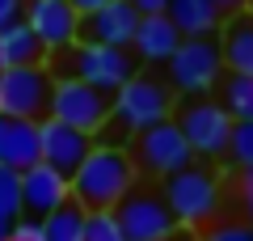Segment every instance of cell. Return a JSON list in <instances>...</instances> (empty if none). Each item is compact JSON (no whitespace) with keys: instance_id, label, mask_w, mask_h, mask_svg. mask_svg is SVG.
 Returning <instances> with one entry per match:
<instances>
[{"instance_id":"cell-1","label":"cell","mask_w":253,"mask_h":241,"mask_svg":"<svg viewBox=\"0 0 253 241\" xmlns=\"http://www.w3.org/2000/svg\"><path fill=\"white\" fill-rule=\"evenodd\" d=\"M68 182H72V203L81 212H114L123 195L135 186V165H131L126 148L93 144V152L81 161V170Z\"/></svg>"},{"instance_id":"cell-2","label":"cell","mask_w":253,"mask_h":241,"mask_svg":"<svg viewBox=\"0 0 253 241\" xmlns=\"http://www.w3.org/2000/svg\"><path fill=\"white\" fill-rule=\"evenodd\" d=\"M169 102L173 98H169V85H165V80L131 76L123 89L114 93V106H110V119H106L110 135H97L101 148H123V140L131 144L139 131L165 123V119H169ZM106 127H101V131H106Z\"/></svg>"},{"instance_id":"cell-3","label":"cell","mask_w":253,"mask_h":241,"mask_svg":"<svg viewBox=\"0 0 253 241\" xmlns=\"http://www.w3.org/2000/svg\"><path fill=\"white\" fill-rule=\"evenodd\" d=\"M161 199L165 207L173 212V220H177V229L186 224V229H199V224H211L219 212V178L207 170V165H190V170L173 174V178L161 182Z\"/></svg>"},{"instance_id":"cell-4","label":"cell","mask_w":253,"mask_h":241,"mask_svg":"<svg viewBox=\"0 0 253 241\" xmlns=\"http://www.w3.org/2000/svg\"><path fill=\"white\" fill-rule=\"evenodd\" d=\"M126 157H131L135 174L144 170V174H152V178H161V182L194 165V152H190L186 135L177 131V123H173V119H165V123L139 131L135 140L126 144Z\"/></svg>"},{"instance_id":"cell-5","label":"cell","mask_w":253,"mask_h":241,"mask_svg":"<svg viewBox=\"0 0 253 241\" xmlns=\"http://www.w3.org/2000/svg\"><path fill=\"white\" fill-rule=\"evenodd\" d=\"M169 68V85L186 98H203L207 89H215L224 80V55H219V38H181Z\"/></svg>"},{"instance_id":"cell-6","label":"cell","mask_w":253,"mask_h":241,"mask_svg":"<svg viewBox=\"0 0 253 241\" xmlns=\"http://www.w3.org/2000/svg\"><path fill=\"white\" fill-rule=\"evenodd\" d=\"M51 93H55V76L42 63H38V68L0 72V119L42 123V119L51 115Z\"/></svg>"},{"instance_id":"cell-7","label":"cell","mask_w":253,"mask_h":241,"mask_svg":"<svg viewBox=\"0 0 253 241\" xmlns=\"http://www.w3.org/2000/svg\"><path fill=\"white\" fill-rule=\"evenodd\" d=\"M177 131L186 135L190 152H194V161H219L228 152V135H232V119H228V110L219 106V102L211 98H186V106L177 110Z\"/></svg>"},{"instance_id":"cell-8","label":"cell","mask_w":253,"mask_h":241,"mask_svg":"<svg viewBox=\"0 0 253 241\" xmlns=\"http://www.w3.org/2000/svg\"><path fill=\"white\" fill-rule=\"evenodd\" d=\"M114 220H118V233L123 241H169L177 237V220L173 212L165 207L161 190H148V186H131L123 195V203L114 207Z\"/></svg>"},{"instance_id":"cell-9","label":"cell","mask_w":253,"mask_h":241,"mask_svg":"<svg viewBox=\"0 0 253 241\" xmlns=\"http://www.w3.org/2000/svg\"><path fill=\"white\" fill-rule=\"evenodd\" d=\"M68 68H72V76H68V80H81V85H89V89L114 98L126 80L135 76V55H131V51H118V47L76 43L72 51H68Z\"/></svg>"},{"instance_id":"cell-10","label":"cell","mask_w":253,"mask_h":241,"mask_svg":"<svg viewBox=\"0 0 253 241\" xmlns=\"http://www.w3.org/2000/svg\"><path fill=\"white\" fill-rule=\"evenodd\" d=\"M110 106H114L110 93H97V89H89V85H81V80L59 76L55 80V93H51V115L46 119L68 123V127H76V131H84V135H97L101 127H106V119H110Z\"/></svg>"},{"instance_id":"cell-11","label":"cell","mask_w":253,"mask_h":241,"mask_svg":"<svg viewBox=\"0 0 253 241\" xmlns=\"http://www.w3.org/2000/svg\"><path fill=\"white\" fill-rule=\"evenodd\" d=\"M21 21L42 43V51H63L81 34V17L72 13L68 0H26L21 4Z\"/></svg>"},{"instance_id":"cell-12","label":"cell","mask_w":253,"mask_h":241,"mask_svg":"<svg viewBox=\"0 0 253 241\" xmlns=\"http://www.w3.org/2000/svg\"><path fill=\"white\" fill-rule=\"evenodd\" d=\"M89 152H93V135L76 131V127H68V123H55V119H42V123H38V157H42V165H51L55 174L72 178Z\"/></svg>"},{"instance_id":"cell-13","label":"cell","mask_w":253,"mask_h":241,"mask_svg":"<svg viewBox=\"0 0 253 241\" xmlns=\"http://www.w3.org/2000/svg\"><path fill=\"white\" fill-rule=\"evenodd\" d=\"M63 203H72V182L63 178V174H55L42 161L21 174V212H26L30 220H46V216L59 212Z\"/></svg>"},{"instance_id":"cell-14","label":"cell","mask_w":253,"mask_h":241,"mask_svg":"<svg viewBox=\"0 0 253 241\" xmlns=\"http://www.w3.org/2000/svg\"><path fill=\"white\" fill-rule=\"evenodd\" d=\"M135 30H139V13L131 9L126 0H114V4H106L101 13H93V17H84V21H81L84 43L118 47V51H126V47L135 43Z\"/></svg>"},{"instance_id":"cell-15","label":"cell","mask_w":253,"mask_h":241,"mask_svg":"<svg viewBox=\"0 0 253 241\" xmlns=\"http://www.w3.org/2000/svg\"><path fill=\"white\" fill-rule=\"evenodd\" d=\"M219 55H224V68L236 76H253V13H232L219 26Z\"/></svg>"},{"instance_id":"cell-16","label":"cell","mask_w":253,"mask_h":241,"mask_svg":"<svg viewBox=\"0 0 253 241\" xmlns=\"http://www.w3.org/2000/svg\"><path fill=\"white\" fill-rule=\"evenodd\" d=\"M38 161H42L38 157V123L4 119V127H0V165L13 174H26Z\"/></svg>"},{"instance_id":"cell-17","label":"cell","mask_w":253,"mask_h":241,"mask_svg":"<svg viewBox=\"0 0 253 241\" xmlns=\"http://www.w3.org/2000/svg\"><path fill=\"white\" fill-rule=\"evenodd\" d=\"M181 34L173 30V21L165 17H139V30H135V43H131V51L139 55L144 63H169L173 51H177Z\"/></svg>"},{"instance_id":"cell-18","label":"cell","mask_w":253,"mask_h":241,"mask_svg":"<svg viewBox=\"0 0 253 241\" xmlns=\"http://www.w3.org/2000/svg\"><path fill=\"white\" fill-rule=\"evenodd\" d=\"M165 17L173 21V30L181 38H211L224 26V17L211 9V0H169V13Z\"/></svg>"},{"instance_id":"cell-19","label":"cell","mask_w":253,"mask_h":241,"mask_svg":"<svg viewBox=\"0 0 253 241\" xmlns=\"http://www.w3.org/2000/svg\"><path fill=\"white\" fill-rule=\"evenodd\" d=\"M42 60H46V51H42V43L30 34L26 21H13L9 30H0V72H9V68H38Z\"/></svg>"},{"instance_id":"cell-20","label":"cell","mask_w":253,"mask_h":241,"mask_svg":"<svg viewBox=\"0 0 253 241\" xmlns=\"http://www.w3.org/2000/svg\"><path fill=\"white\" fill-rule=\"evenodd\" d=\"M215 89H219V106L228 110L232 123H253V76H236V72H228Z\"/></svg>"},{"instance_id":"cell-21","label":"cell","mask_w":253,"mask_h":241,"mask_svg":"<svg viewBox=\"0 0 253 241\" xmlns=\"http://www.w3.org/2000/svg\"><path fill=\"white\" fill-rule=\"evenodd\" d=\"M84 233V212L76 203H63L59 212H51L42 220V237L46 241H81Z\"/></svg>"},{"instance_id":"cell-22","label":"cell","mask_w":253,"mask_h":241,"mask_svg":"<svg viewBox=\"0 0 253 241\" xmlns=\"http://www.w3.org/2000/svg\"><path fill=\"white\" fill-rule=\"evenodd\" d=\"M224 161L236 174L253 170V123H232V135H228V152Z\"/></svg>"},{"instance_id":"cell-23","label":"cell","mask_w":253,"mask_h":241,"mask_svg":"<svg viewBox=\"0 0 253 241\" xmlns=\"http://www.w3.org/2000/svg\"><path fill=\"white\" fill-rule=\"evenodd\" d=\"M0 220L17 224L21 220V174L0 165Z\"/></svg>"},{"instance_id":"cell-24","label":"cell","mask_w":253,"mask_h":241,"mask_svg":"<svg viewBox=\"0 0 253 241\" xmlns=\"http://www.w3.org/2000/svg\"><path fill=\"white\" fill-rule=\"evenodd\" d=\"M81 241H123L114 212H84V233Z\"/></svg>"},{"instance_id":"cell-25","label":"cell","mask_w":253,"mask_h":241,"mask_svg":"<svg viewBox=\"0 0 253 241\" xmlns=\"http://www.w3.org/2000/svg\"><path fill=\"white\" fill-rule=\"evenodd\" d=\"M203 241H253V229L249 224H215Z\"/></svg>"},{"instance_id":"cell-26","label":"cell","mask_w":253,"mask_h":241,"mask_svg":"<svg viewBox=\"0 0 253 241\" xmlns=\"http://www.w3.org/2000/svg\"><path fill=\"white\" fill-rule=\"evenodd\" d=\"M4 241H46V237H42V220H30V216H21V220L9 229V237H4Z\"/></svg>"},{"instance_id":"cell-27","label":"cell","mask_w":253,"mask_h":241,"mask_svg":"<svg viewBox=\"0 0 253 241\" xmlns=\"http://www.w3.org/2000/svg\"><path fill=\"white\" fill-rule=\"evenodd\" d=\"M236 195H241V207H245V220L253 229V170L236 174Z\"/></svg>"},{"instance_id":"cell-28","label":"cell","mask_w":253,"mask_h":241,"mask_svg":"<svg viewBox=\"0 0 253 241\" xmlns=\"http://www.w3.org/2000/svg\"><path fill=\"white\" fill-rule=\"evenodd\" d=\"M126 4H131L139 17H161V13H169V0H126Z\"/></svg>"},{"instance_id":"cell-29","label":"cell","mask_w":253,"mask_h":241,"mask_svg":"<svg viewBox=\"0 0 253 241\" xmlns=\"http://www.w3.org/2000/svg\"><path fill=\"white\" fill-rule=\"evenodd\" d=\"M21 4L26 0H0V30H9L13 21H21Z\"/></svg>"},{"instance_id":"cell-30","label":"cell","mask_w":253,"mask_h":241,"mask_svg":"<svg viewBox=\"0 0 253 241\" xmlns=\"http://www.w3.org/2000/svg\"><path fill=\"white\" fill-rule=\"evenodd\" d=\"M68 4H72V13L84 21V17H93V13H101L106 4H114V0H68Z\"/></svg>"},{"instance_id":"cell-31","label":"cell","mask_w":253,"mask_h":241,"mask_svg":"<svg viewBox=\"0 0 253 241\" xmlns=\"http://www.w3.org/2000/svg\"><path fill=\"white\" fill-rule=\"evenodd\" d=\"M211 9H215L219 17H232V13H245V9H249V0H211Z\"/></svg>"},{"instance_id":"cell-32","label":"cell","mask_w":253,"mask_h":241,"mask_svg":"<svg viewBox=\"0 0 253 241\" xmlns=\"http://www.w3.org/2000/svg\"><path fill=\"white\" fill-rule=\"evenodd\" d=\"M9 229H13V224H4V220H0V241H4V237H9Z\"/></svg>"},{"instance_id":"cell-33","label":"cell","mask_w":253,"mask_h":241,"mask_svg":"<svg viewBox=\"0 0 253 241\" xmlns=\"http://www.w3.org/2000/svg\"><path fill=\"white\" fill-rule=\"evenodd\" d=\"M0 127H4V119H0Z\"/></svg>"},{"instance_id":"cell-34","label":"cell","mask_w":253,"mask_h":241,"mask_svg":"<svg viewBox=\"0 0 253 241\" xmlns=\"http://www.w3.org/2000/svg\"><path fill=\"white\" fill-rule=\"evenodd\" d=\"M169 241H173V237H169ZM181 241H186V237H181Z\"/></svg>"}]
</instances>
